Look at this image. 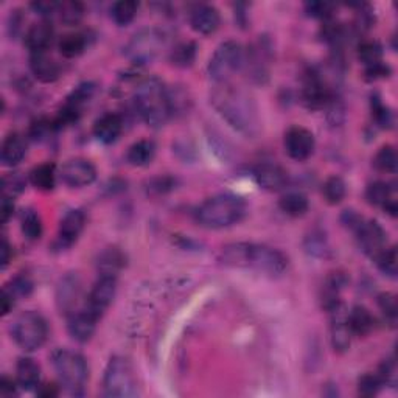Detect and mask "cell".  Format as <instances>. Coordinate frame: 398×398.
<instances>
[{"mask_svg":"<svg viewBox=\"0 0 398 398\" xmlns=\"http://www.w3.org/2000/svg\"><path fill=\"white\" fill-rule=\"evenodd\" d=\"M221 260L227 266L249 267L271 277L282 276L288 267V258L278 249L254 243H234L222 247Z\"/></svg>","mask_w":398,"mask_h":398,"instance_id":"obj_1","label":"cell"},{"mask_svg":"<svg viewBox=\"0 0 398 398\" xmlns=\"http://www.w3.org/2000/svg\"><path fill=\"white\" fill-rule=\"evenodd\" d=\"M211 104L230 126L245 134H254L258 126L257 108L252 98L227 83L218 84L211 95Z\"/></svg>","mask_w":398,"mask_h":398,"instance_id":"obj_2","label":"cell"},{"mask_svg":"<svg viewBox=\"0 0 398 398\" xmlns=\"http://www.w3.org/2000/svg\"><path fill=\"white\" fill-rule=\"evenodd\" d=\"M134 109L151 128H162L171 117L168 89L158 77L142 79L134 92Z\"/></svg>","mask_w":398,"mask_h":398,"instance_id":"obj_3","label":"cell"},{"mask_svg":"<svg viewBox=\"0 0 398 398\" xmlns=\"http://www.w3.org/2000/svg\"><path fill=\"white\" fill-rule=\"evenodd\" d=\"M246 215V202L240 196L224 193L209 198L196 210V221L205 229H224L240 222Z\"/></svg>","mask_w":398,"mask_h":398,"instance_id":"obj_4","label":"cell"},{"mask_svg":"<svg viewBox=\"0 0 398 398\" xmlns=\"http://www.w3.org/2000/svg\"><path fill=\"white\" fill-rule=\"evenodd\" d=\"M53 366L59 381L72 395L84 394V384L89 378V367L83 354L61 348L53 353Z\"/></svg>","mask_w":398,"mask_h":398,"instance_id":"obj_5","label":"cell"},{"mask_svg":"<svg viewBox=\"0 0 398 398\" xmlns=\"http://www.w3.org/2000/svg\"><path fill=\"white\" fill-rule=\"evenodd\" d=\"M103 395L111 398H128L139 395L135 373L126 358H111L104 370Z\"/></svg>","mask_w":398,"mask_h":398,"instance_id":"obj_6","label":"cell"},{"mask_svg":"<svg viewBox=\"0 0 398 398\" xmlns=\"http://www.w3.org/2000/svg\"><path fill=\"white\" fill-rule=\"evenodd\" d=\"M11 336L17 347L22 348L23 352H36L47 341V322L36 311H25L12 322Z\"/></svg>","mask_w":398,"mask_h":398,"instance_id":"obj_7","label":"cell"},{"mask_svg":"<svg viewBox=\"0 0 398 398\" xmlns=\"http://www.w3.org/2000/svg\"><path fill=\"white\" fill-rule=\"evenodd\" d=\"M246 50L238 42H222L209 62V75L216 84L227 83L230 77L245 68Z\"/></svg>","mask_w":398,"mask_h":398,"instance_id":"obj_8","label":"cell"},{"mask_svg":"<svg viewBox=\"0 0 398 398\" xmlns=\"http://www.w3.org/2000/svg\"><path fill=\"white\" fill-rule=\"evenodd\" d=\"M334 98L332 87L327 83L325 77L316 68H311L303 81L302 102L308 109H323Z\"/></svg>","mask_w":398,"mask_h":398,"instance_id":"obj_9","label":"cell"},{"mask_svg":"<svg viewBox=\"0 0 398 398\" xmlns=\"http://www.w3.org/2000/svg\"><path fill=\"white\" fill-rule=\"evenodd\" d=\"M164 47V35L158 30H145L133 37L128 46L129 58L137 64L153 61Z\"/></svg>","mask_w":398,"mask_h":398,"instance_id":"obj_10","label":"cell"},{"mask_svg":"<svg viewBox=\"0 0 398 398\" xmlns=\"http://www.w3.org/2000/svg\"><path fill=\"white\" fill-rule=\"evenodd\" d=\"M117 292V277L100 276L98 280L91 290L84 302V310L89 311L95 317H102L106 310L109 308Z\"/></svg>","mask_w":398,"mask_h":398,"instance_id":"obj_11","label":"cell"},{"mask_svg":"<svg viewBox=\"0 0 398 398\" xmlns=\"http://www.w3.org/2000/svg\"><path fill=\"white\" fill-rule=\"evenodd\" d=\"M358 240V246L366 255L375 258L388 245V234L381 227V224L373 220H363L359 227L354 230Z\"/></svg>","mask_w":398,"mask_h":398,"instance_id":"obj_12","label":"cell"},{"mask_svg":"<svg viewBox=\"0 0 398 398\" xmlns=\"http://www.w3.org/2000/svg\"><path fill=\"white\" fill-rule=\"evenodd\" d=\"M61 179L70 189H83L97 179V170L91 160L72 159L62 167Z\"/></svg>","mask_w":398,"mask_h":398,"instance_id":"obj_13","label":"cell"},{"mask_svg":"<svg viewBox=\"0 0 398 398\" xmlns=\"http://www.w3.org/2000/svg\"><path fill=\"white\" fill-rule=\"evenodd\" d=\"M314 135L302 126L290 128L285 134V151L297 162L307 160L314 153Z\"/></svg>","mask_w":398,"mask_h":398,"instance_id":"obj_14","label":"cell"},{"mask_svg":"<svg viewBox=\"0 0 398 398\" xmlns=\"http://www.w3.org/2000/svg\"><path fill=\"white\" fill-rule=\"evenodd\" d=\"M257 184L267 191H280L288 184V173L274 162H261L254 170Z\"/></svg>","mask_w":398,"mask_h":398,"instance_id":"obj_15","label":"cell"},{"mask_svg":"<svg viewBox=\"0 0 398 398\" xmlns=\"http://www.w3.org/2000/svg\"><path fill=\"white\" fill-rule=\"evenodd\" d=\"M221 17L220 12L211 5H196L190 12L191 28L199 35H214L220 28Z\"/></svg>","mask_w":398,"mask_h":398,"instance_id":"obj_16","label":"cell"},{"mask_svg":"<svg viewBox=\"0 0 398 398\" xmlns=\"http://www.w3.org/2000/svg\"><path fill=\"white\" fill-rule=\"evenodd\" d=\"M84 226H86L84 211L78 209L68 210L59 224V234H58L59 245L64 247L72 246L73 243L79 238L81 232L84 230Z\"/></svg>","mask_w":398,"mask_h":398,"instance_id":"obj_17","label":"cell"},{"mask_svg":"<svg viewBox=\"0 0 398 398\" xmlns=\"http://www.w3.org/2000/svg\"><path fill=\"white\" fill-rule=\"evenodd\" d=\"M347 313L344 305H339L338 308L332 311V345L336 352L344 353L348 350L352 342V332L348 328Z\"/></svg>","mask_w":398,"mask_h":398,"instance_id":"obj_18","label":"cell"},{"mask_svg":"<svg viewBox=\"0 0 398 398\" xmlns=\"http://www.w3.org/2000/svg\"><path fill=\"white\" fill-rule=\"evenodd\" d=\"M98 321V317L91 314L89 311H86L84 308L75 311L73 314L68 316V333H70L75 341L87 342L92 338L93 333H95Z\"/></svg>","mask_w":398,"mask_h":398,"instance_id":"obj_19","label":"cell"},{"mask_svg":"<svg viewBox=\"0 0 398 398\" xmlns=\"http://www.w3.org/2000/svg\"><path fill=\"white\" fill-rule=\"evenodd\" d=\"M53 37V25L48 21H41L35 23L33 27H30V30L25 33V46L28 47L31 53L47 52L48 47L52 46Z\"/></svg>","mask_w":398,"mask_h":398,"instance_id":"obj_20","label":"cell"},{"mask_svg":"<svg viewBox=\"0 0 398 398\" xmlns=\"http://www.w3.org/2000/svg\"><path fill=\"white\" fill-rule=\"evenodd\" d=\"M30 68L41 83H55L61 75V67L47 52L31 53Z\"/></svg>","mask_w":398,"mask_h":398,"instance_id":"obj_21","label":"cell"},{"mask_svg":"<svg viewBox=\"0 0 398 398\" xmlns=\"http://www.w3.org/2000/svg\"><path fill=\"white\" fill-rule=\"evenodd\" d=\"M81 298V283L77 276H67L61 280L58 288V303L59 308L68 316L77 310V303Z\"/></svg>","mask_w":398,"mask_h":398,"instance_id":"obj_22","label":"cell"},{"mask_svg":"<svg viewBox=\"0 0 398 398\" xmlns=\"http://www.w3.org/2000/svg\"><path fill=\"white\" fill-rule=\"evenodd\" d=\"M123 126V118L111 112V114L100 117L95 122V124H93V134H95L97 140L109 145V143H114L120 137Z\"/></svg>","mask_w":398,"mask_h":398,"instance_id":"obj_23","label":"cell"},{"mask_svg":"<svg viewBox=\"0 0 398 398\" xmlns=\"http://www.w3.org/2000/svg\"><path fill=\"white\" fill-rule=\"evenodd\" d=\"M16 381L23 390H33L41 381V367L31 358H21L16 366Z\"/></svg>","mask_w":398,"mask_h":398,"instance_id":"obj_24","label":"cell"},{"mask_svg":"<svg viewBox=\"0 0 398 398\" xmlns=\"http://www.w3.org/2000/svg\"><path fill=\"white\" fill-rule=\"evenodd\" d=\"M27 154V142L21 134H10L2 143V162L5 167H16Z\"/></svg>","mask_w":398,"mask_h":398,"instance_id":"obj_25","label":"cell"},{"mask_svg":"<svg viewBox=\"0 0 398 398\" xmlns=\"http://www.w3.org/2000/svg\"><path fill=\"white\" fill-rule=\"evenodd\" d=\"M347 322L353 336H367L375 327V319H373L372 313L361 305H357L352 311H348Z\"/></svg>","mask_w":398,"mask_h":398,"instance_id":"obj_26","label":"cell"},{"mask_svg":"<svg viewBox=\"0 0 398 398\" xmlns=\"http://www.w3.org/2000/svg\"><path fill=\"white\" fill-rule=\"evenodd\" d=\"M97 265L100 276L117 277L118 272H120L124 266V255L120 249L109 247L100 255Z\"/></svg>","mask_w":398,"mask_h":398,"instance_id":"obj_27","label":"cell"},{"mask_svg":"<svg viewBox=\"0 0 398 398\" xmlns=\"http://www.w3.org/2000/svg\"><path fill=\"white\" fill-rule=\"evenodd\" d=\"M155 158V143L153 140H139L128 149L126 159L133 167H146Z\"/></svg>","mask_w":398,"mask_h":398,"instance_id":"obj_28","label":"cell"},{"mask_svg":"<svg viewBox=\"0 0 398 398\" xmlns=\"http://www.w3.org/2000/svg\"><path fill=\"white\" fill-rule=\"evenodd\" d=\"M280 209H282L283 214H286L288 216L292 218H298V216H303L308 211L310 207V202L308 199L305 195L298 191H291V193H286V195L282 196L280 199Z\"/></svg>","mask_w":398,"mask_h":398,"instance_id":"obj_29","label":"cell"},{"mask_svg":"<svg viewBox=\"0 0 398 398\" xmlns=\"http://www.w3.org/2000/svg\"><path fill=\"white\" fill-rule=\"evenodd\" d=\"M30 182L33 184L37 190L50 191L56 185V168L53 164L37 165L33 171L30 173Z\"/></svg>","mask_w":398,"mask_h":398,"instance_id":"obj_30","label":"cell"},{"mask_svg":"<svg viewBox=\"0 0 398 398\" xmlns=\"http://www.w3.org/2000/svg\"><path fill=\"white\" fill-rule=\"evenodd\" d=\"M137 11H139V3L134 2V0H120V2L112 5L111 17L118 27H126L134 21Z\"/></svg>","mask_w":398,"mask_h":398,"instance_id":"obj_31","label":"cell"},{"mask_svg":"<svg viewBox=\"0 0 398 398\" xmlns=\"http://www.w3.org/2000/svg\"><path fill=\"white\" fill-rule=\"evenodd\" d=\"M87 46V41L84 35L81 33H68L66 36L61 37V41L58 44V48H59V53L64 56V58H77L81 53L86 50Z\"/></svg>","mask_w":398,"mask_h":398,"instance_id":"obj_32","label":"cell"},{"mask_svg":"<svg viewBox=\"0 0 398 398\" xmlns=\"http://www.w3.org/2000/svg\"><path fill=\"white\" fill-rule=\"evenodd\" d=\"M392 193L394 189L388 184L383 182V180H377V182H372L366 190V199L367 202L372 205H377V207H384L392 198Z\"/></svg>","mask_w":398,"mask_h":398,"instance_id":"obj_33","label":"cell"},{"mask_svg":"<svg viewBox=\"0 0 398 398\" xmlns=\"http://www.w3.org/2000/svg\"><path fill=\"white\" fill-rule=\"evenodd\" d=\"M22 234L30 241H37L42 236V221L41 216L35 210H25L21 218Z\"/></svg>","mask_w":398,"mask_h":398,"instance_id":"obj_34","label":"cell"},{"mask_svg":"<svg viewBox=\"0 0 398 398\" xmlns=\"http://www.w3.org/2000/svg\"><path fill=\"white\" fill-rule=\"evenodd\" d=\"M61 22L72 27L81 22L84 16V6L79 2H73V0H67V2H58V12Z\"/></svg>","mask_w":398,"mask_h":398,"instance_id":"obj_35","label":"cell"},{"mask_svg":"<svg viewBox=\"0 0 398 398\" xmlns=\"http://www.w3.org/2000/svg\"><path fill=\"white\" fill-rule=\"evenodd\" d=\"M322 193H323V198H325V201L328 204L336 205V204L342 202V199L345 198L347 185L339 176H332L325 180V184H323Z\"/></svg>","mask_w":398,"mask_h":398,"instance_id":"obj_36","label":"cell"},{"mask_svg":"<svg viewBox=\"0 0 398 398\" xmlns=\"http://www.w3.org/2000/svg\"><path fill=\"white\" fill-rule=\"evenodd\" d=\"M358 58L366 67L383 62V47L377 41H366L358 48Z\"/></svg>","mask_w":398,"mask_h":398,"instance_id":"obj_37","label":"cell"},{"mask_svg":"<svg viewBox=\"0 0 398 398\" xmlns=\"http://www.w3.org/2000/svg\"><path fill=\"white\" fill-rule=\"evenodd\" d=\"M377 266L379 267V271L389 277H397L398 271V263H397V249L392 247H384L381 252H379L375 258Z\"/></svg>","mask_w":398,"mask_h":398,"instance_id":"obj_38","label":"cell"},{"mask_svg":"<svg viewBox=\"0 0 398 398\" xmlns=\"http://www.w3.org/2000/svg\"><path fill=\"white\" fill-rule=\"evenodd\" d=\"M373 164L383 173H395L398 165V155L394 146H383L375 155Z\"/></svg>","mask_w":398,"mask_h":398,"instance_id":"obj_39","label":"cell"},{"mask_svg":"<svg viewBox=\"0 0 398 398\" xmlns=\"http://www.w3.org/2000/svg\"><path fill=\"white\" fill-rule=\"evenodd\" d=\"M196 58V46L191 42L180 44L171 53V61L178 67H190Z\"/></svg>","mask_w":398,"mask_h":398,"instance_id":"obj_40","label":"cell"},{"mask_svg":"<svg viewBox=\"0 0 398 398\" xmlns=\"http://www.w3.org/2000/svg\"><path fill=\"white\" fill-rule=\"evenodd\" d=\"M381 388L383 381L379 379L378 373H366L358 381V392L361 397H375Z\"/></svg>","mask_w":398,"mask_h":398,"instance_id":"obj_41","label":"cell"},{"mask_svg":"<svg viewBox=\"0 0 398 398\" xmlns=\"http://www.w3.org/2000/svg\"><path fill=\"white\" fill-rule=\"evenodd\" d=\"M25 189V179L19 173L5 174L2 179V196L15 198Z\"/></svg>","mask_w":398,"mask_h":398,"instance_id":"obj_42","label":"cell"},{"mask_svg":"<svg viewBox=\"0 0 398 398\" xmlns=\"http://www.w3.org/2000/svg\"><path fill=\"white\" fill-rule=\"evenodd\" d=\"M93 92H95V86H93L92 83L79 84L77 89H75L70 95H68L67 104H70V106H73V108H77L81 111V108H83V106L93 97Z\"/></svg>","mask_w":398,"mask_h":398,"instance_id":"obj_43","label":"cell"},{"mask_svg":"<svg viewBox=\"0 0 398 398\" xmlns=\"http://www.w3.org/2000/svg\"><path fill=\"white\" fill-rule=\"evenodd\" d=\"M378 307L381 310V313L384 316L386 321H389L392 325L397 322V314H398V307H397V298L390 292H383L378 297Z\"/></svg>","mask_w":398,"mask_h":398,"instance_id":"obj_44","label":"cell"},{"mask_svg":"<svg viewBox=\"0 0 398 398\" xmlns=\"http://www.w3.org/2000/svg\"><path fill=\"white\" fill-rule=\"evenodd\" d=\"M168 103H170V111L171 115L184 114L189 108V98H187V93L182 89H168Z\"/></svg>","mask_w":398,"mask_h":398,"instance_id":"obj_45","label":"cell"},{"mask_svg":"<svg viewBox=\"0 0 398 398\" xmlns=\"http://www.w3.org/2000/svg\"><path fill=\"white\" fill-rule=\"evenodd\" d=\"M372 112H373V118L375 122L379 124L381 128H390L392 123H394V115L389 108L381 103L379 98H372Z\"/></svg>","mask_w":398,"mask_h":398,"instance_id":"obj_46","label":"cell"},{"mask_svg":"<svg viewBox=\"0 0 398 398\" xmlns=\"http://www.w3.org/2000/svg\"><path fill=\"white\" fill-rule=\"evenodd\" d=\"M5 290H8L16 298L27 297L33 291V282L27 276H17L11 280L10 285L5 286Z\"/></svg>","mask_w":398,"mask_h":398,"instance_id":"obj_47","label":"cell"},{"mask_svg":"<svg viewBox=\"0 0 398 398\" xmlns=\"http://www.w3.org/2000/svg\"><path fill=\"white\" fill-rule=\"evenodd\" d=\"M305 10H307L308 16L316 17V19H323V21H328L333 15L334 6L332 3L327 2H310L305 5Z\"/></svg>","mask_w":398,"mask_h":398,"instance_id":"obj_48","label":"cell"},{"mask_svg":"<svg viewBox=\"0 0 398 398\" xmlns=\"http://www.w3.org/2000/svg\"><path fill=\"white\" fill-rule=\"evenodd\" d=\"M379 379L383 381V386H390V388H395L397 384V366L394 359H386L384 363L379 367L378 372Z\"/></svg>","mask_w":398,"mask_h":398,"instance_id":"obj_49","label":"cell"},{"mask_svg":"<svg viewBox=\"0 0 398 398\" xmlns=\"http://www.w3.org/2000/svg\"><path fill=\"white\" fill-rule=\"evenodd\" d=\"M52 129H56L55 122H48V120H37L33 124H31L30 129V135L33 137L35 140H44L47 137V134Z\"/></svg>","mask_w":398,"mask_h":398,"instance_id":"obj_50","label":"cell"},{"mask_svg":"<svg viewBox=\"0 0 398 398\" xmlns=\"http://www.w3.org/2000/svg\"><path fill=\"white\" fill-rule=\"evenodd\" d=\"M31 8L36 15L44 17V21H47V17H52L58 12V2H35L31 3Z\"/></svg>","mask_w":398,"mask_h":398,"instance_id":"obj_51","label":"cell"},{"mask_svg":"<svg viewBox=\"0 0 398 398\" xmlns=\"http://www.w3.org/2000/svg\"><path fill=\"white\" fill-rule=\"evenodd\" d=\"M390 75V67L386 66L384 62H379L372 67H366V78L369 81H377L381 78H388Z\"/></svg>","mask_w":398,"mask_h":398,"instance_id":"obj_52","label":"cell"},{"mask_svg":"<svg viewBox=\"0 0 398 398\" xmlns=\"http://www.w3.org/2000/svg\"><path fill=\"white\" fill-rule=\"evenodd\" d=\"M174 185V180L171 178H158V179H153L151 182H149V190L155 191V193H165L168 190H171Z\"/></svg>","mask_w":398,"mask_h":398,"instance_id":"obj_53","label":"cell"},{"mask_svg":"<svg viewBox=\"0 0 398 398\" xmlns=\"http://www.w3.org/2000/svg\"><path fill=\"white\" fill-rule=\"evenodd\" d=\"M17 388H19L17 381H12L11 378L3 377L2 381H0V395L5 398L15 397L17 395Z\"/></svg>","mask_w":398,"mask_h":398,"instance_id":"obj_54","label":"cell"},{"mask_svg":"<svg viewBox=\"0 0 398 398\" xmlns=\"http://www.w3.org/2000/svg\"><path fill=\"white\" fill-rule=\"evenodd\" d=\"M342 222H344L348 229H352L354 232V230L359 227V224L363 222V218H361L357 211L347 210L344 211V215H342Z\"/></svg>","mask_w":398,"mask_h":398,"instance_id":"obj_55","label":"cell"},{"mask_svg":"<svg viewBox=\"0 0 398 398\" xmlns=\"http://www.w3.org/2000/svg\"><path fill=\"white\" fill-rule=\"evenodd\" d=\"M12 211H15V202H12V198L2 196V222H8L10 218L12 216Z\"/></svg>","mask_w":398,"mask_h":398,"instance_id":"obj_56","label":"cell"},{"mask_svg":"<svg viewBox=\"0 0 398 398\" xmlns=\"http://www.w3.org/2000/svg\"><path fill=\"white\" fill-rule=\"evenodd\" d=\"M17 298L11 294L8 290L2 291V313L3 314H8L10 311H12V307H15Z\"/></svg>","mask_w":398,"mask_h":398,"instance_id":"obj_57","label":"cell"},{"mask_svg":"<svg viewBox=\"0 0 398 398\" xmlns=\"http://www.w3.org/2000/svg\"><path fill=\"white\" fill-rule=\"evenodd\" d=\"M37 395L41 397H46V398H52L58 395V388H56L55 384H44L37 390Z\"/></svg>","mask_w":398,"mask_h":398,"instance_id":"obj_58","label":"cell"},{"mask_svg":"<svg viewBox=\"0 0 398 398\" xmlns=\"http://www.w3.org/2000/svg\"><path fill=\"white\" fill-rule=\"evenodd\" d=\"M10 252H11V247L8 245V241H6V238H3L2 240V269H5V267L10 263Z\"/></svg>","mask_w":398,"mask_h":398,"instance_id":"obj_59","label":"cell"}]
</instances>
